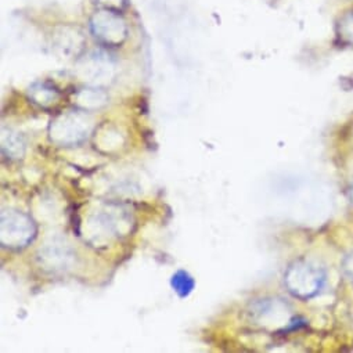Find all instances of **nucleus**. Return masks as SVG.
<instances>
[{
  "mask_svg": "<svg viewBox=\"0 0 353 353\" xmlns=\"http://www.w3.org/2000/svg\"><path fill=\"white\" fill-rule=\"evenodd\" d=\"M338 34L345 43L353 46V12L346 13L341 19L338 24Z\"/></svg>",
  "mask_w": 353,
  "mask_h": 353,
  "instance_id": "obj_11",
  "label": "nucleus"
},
{
  "mask_svg": "<svg viewBox=\"0 0 353 353\" xmlns=\"http://www.w3.org/2000/svg\"><path fill=\"white\" fill-rule=\"evenodd\" d=\"M72 252L71 250L65 245V244H59V243H52L49 244L48 247L43 248V252H42V261L43 263L49 268V269H53V270H61V269H65L68 266V263L71 262L72 259Z\"/></svg>",
  "mask_w": 353,
  "mask_h": 353,
  "instance_id": "obj_5",
  "label": "nucleus"
},
{
  "mask_svg": "<svg viewBox=\"0 0 353 353\" xmlns=\"http://www.w3.org/2000/svg\"><path fill=\"white\" fill-rule=\"evenodd\" d=\"M24 148V141L17 133L9 132L8 134H3V150L8 152V155H12L13 158H21Z\"/></svg>",
  "mask_w": 353,
  "mask_h": 353,
  "instance_id": "obj_10",
  "label": "nucleus"
},
{
  "mask_svg": "<svg viewBox=\"0 0 353 353\" xmlns=\"http://www.w3.org/2000/svg\"><path fill=\"white\" fill-rule=\"evenodd\" d=\"M107 96L100 89H83L77 96V103L83 108H99L104 105Z\"/></svg>",
  "mask_w": 353,
  "mask_h": 353,
  "instance_id": "obj_9",
  "label": "nucleus"
},
{
  "mask_svg": "<svg viewBox=\"0 0 353 353\" xmlns=\"http://www.w3.org/2000/svg\"><path fill=\"white\" fill-rule=\"evenodd\" d=\"M343 270H345V273L350 277V280H353V252L345 259Z\"/></svg>",
  "mask_w": 353,
  "mask_h": 353,
  "instance_id": "obj_13",
  "label": "nucleus"
},
{
  "mask_svg": "<svg viewBox=\"0 0 353 353\" xmlns=\"http://www.w3.org/2000/svg\"><path fill=\"white\" fill-rule=\"evenodd\" d=\"M324 281V272L320 268L303 261L291 265L285 274V284L290 292L299 298L314 296L321 290Z\"/></svg>",
  "mask_w": 353,
  "mask_h": 353,
  "instance_id": "obj_2",
  "label": "nucleus"
},
{
  "mask_svg": "<svg viewBox=\"0 0 353 353\" xmlns=\"http://www.w3.org/2000/svg\"><path fill=\"white\" fill-rule=\"evenodd\" d=\"M90 123L79 114H67L52 126V139L61 143H77L88 136Z\"/></svg>",
  "mask_w": 353,
  "mask_h": 353,
  "instance_id": "obj_4",
  "label": "nucleus"
},
{
  "mask_svg": "<svg viewBox=\"0 0 353 353\" xmlns=\"http://www.w3.org/2000/svg\"><path fill=\"white\" fill-rule=\"evenodd\" d=\"M170 285L174 290V292L178 294L181 298H186L193 292V290L196 287V281L188 272L179 270L172 276Z\"/></svg>",
  "mask_w": 353,
  "mask_h": 353,
  "instance_id": "obj_8",
  "label": "nucleus"
},
{
  "mask_svg": "<svg viewBox=\"0 0 353 353\" xmlns=\"http://www.w3.org/2000/svg\"><path fill=\"white\" fill-rule=\"evenodd\" d=\"M352 199H353V189H352Z\"/></svg>",
  "mask_w": 353,
  "mask_h": 353,
  "instance_id": "obj_14",
  "label": "nucleus"
},
{
  "mask_svg": "<svg viewBox=\"0 0 353 353\" xmlns=\"http://www.w3.org/2000/svg\"><path fill=\"white\" fill-rule=\"evenodd\" d=\"M30 97L34 100V103L42 107H49L57 101L59 92L54 86L46 82H38L30 88Z\"/></svg>",
  "mask_w": 353,
  "mask_h": 353,
  "instance_id": "obj_7",
  "label": "nucleus"
},
{
  "mask_svg": "<svg viewBox=\"0 0 353 353\" xmlns=\"http://www.w3.org/2000/svg\"><path fill=\"white\" fill-rule=\"evenodd\" d=\"M111 64L107 59H104L100 54L90 56L88 61H85V65L82 67V71L85 72V78H90L92 82H100L104 78H110Z\"/></svg>",
  "mask_w": 353,
  "mask_h": 353,
  "instance_id": "obj_6",
  "label": "nucleus"
},
{
  "mask_svg": "<svg viewBox=\"0 0 353 353\" xmlns=\"http://www.w3.org/2000/svg\"><path fill=\"white\" fill-rule=\"evenodd\" d=\"M90 32L104 46L118 48L128 38V24L119 12L99 9L90 17Z\"/></svg>",
  "mask_w": 353,
  "mask_h": 353,
  "instance_id": "obj_1",
  "label": "nucleus"
},
{
  "mask_svg": "<svg viewBox=\"0 0 353 353\" xmlns=\"http://www.w3.org/2000/svg\"><path fill=\"white\" fill-rule=\"evenodd\" d=\"M2 244L9 248H23L28 245L37 233L30 216L23 212L8 210L2 214Z\"/></svg>",
  "mask_w": 353,
  "mask_h": 353,
  "instance_id": "obj_3",
  "label": "nucleus"
},
{
  "mask_svg": "<svg viewBox=\"0 0 353 353\" xmlns=\"http://www.w3.org/2000/svg\"><path fill=\"white\" fill-rule=\"evenodd\" d=\"M93 2L100 9H107L114 12H121L128 5V0H93Z\"/></svg>",
  "mask_w": 353,
  "mask_h": 353,
  "instance_id": "obj_12",
  "label": "nucleus"
}]
</instances>
